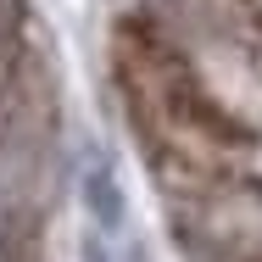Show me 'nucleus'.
Listing matches in <instances>:
<instances>
[{
  "instance_id": "f257e3e1",
  "label": "nucleus",
  "mask_w": 262,
  "mask_h": 262,
  "mask_svg": "<svg viewBox=\"0 0 262 262\" xmlns=\"http://www.w3.org/2000/svg\"><path fill=\"white\" fill-rule=\"evenodd\" d=\"M112 78L123 117L167 190L223 195L251 173V134L212 101L201 73L157 23L123 17L112 28Z\"/></svg>"
},
{
  "instance_id": "f03ea898",
  "label": "nucleus",
  "mask_w": 262,
  "mask_h": 262,
  "mask_svg": "<svg viewBox=\"0 0 262 262\" xmlns=\"http://www.w3.org/2000/svg\"><path fill=\"white\" fill-rule=\"evenodd\" d=\"M240 6L251 11V23H257V28H262V0H240Z\"/></svg>"
},
{
  "instance_id": "7ed1b4c3",
  "label": "nucleus",
  "mask_w": 262,
  "mask_h": 262,
  "mask_svg": "<svg viewBox=\"0 0 262 262\" xmlns=\"http://www.w3.org/2000/svg\"><path fill=\"white\" fill-rule=\"evenodd\" d=\"M257 262H262V257H257Z\"/></svg>"
}]
</instances>
